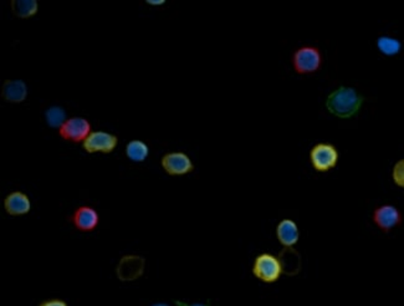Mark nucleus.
<instances>
[{
	"instance_id": "obj_18",
	"label": "nucleus",
	"mask_w": 404,
	"mask_h": 306,
	"mask_svg": "<svg viewBox=\"0 0 404 306\" xmlns=\"http://www.w3.org/2000/svg\"><path fill=\"white\" fill-rule=\"evenodd\" d=\"M392 179L397 187L404 189V158L394 163L392 168Z\"/></svg>"
},
{
	"instance_id": "obj_10",
	"label": "nucleus",
	"mask_w": 404,
	"mask_h": 306,
	"mask_svg": "<svg viewBox=\"0 0 404 306\" xmlns=\"http://www.w3.org/2000/svg\"><path fill=\"white\" fill-rule=\"evenodd\" d=\"M75 229L82 233H90L96 229L100 224V215L90 205H81L69 218Z\"/></svg>"
},
{
	"instance_id": "obj_22",
	"label": "nucleus",
	"mask_w": 404,
	"mask_h": 306,
	"mask_svg": "<svg viewBox=\"0 0 404 306\" xmlns=\"http://www.w3.org/2000/svg\"><path fill=\"white\" fill-rule=\"evenodd\" d=\"M151 306H169L168 304H164V302H157V304H153Z\"/></svg>"
},
{
	"instance_id": "obj_3",
	"label": "nucleus",
	"mask_w": 404,
	"mask_h": 306,
	"mask_svg": "<svg viewBox=\"0 0 404 306\" xmlns=\"http://www.w3.org/2000/svg\"><path fill=\"white\" fill-rule=\"evenodd\" d=\"M291 64L297 75H313L322 69L323 55L318 46L302 45L291 55Z\"/></svg>"
},
{
	"instance_id": "obj_19",
	"label": "nucleus",
	"mask_w": 404,
	"mask_h": 306,
	"mask_svg": "<svg viewBox=\"0 0 404 306\" xmlns=\"http://www.w3.org/2000/svg\"><path fill=\"white\" fill-rule=\"evenodd\" d=\"M39 306H69L66 301L63 300V299H48V300H44L39 304Z\"/></svg>"
},
{
	"instance_id": "obj_17",
	"label": "nucleus",
	"mask_w": 404,
	"mask_h": 306,
	"mask_svg": "<svg viewBox=\"0 0 404 306\" xmlns=\"http://www.w3.org/2000/svg\"><path fill=\"white\" fill-rule=\"evenodd\" d=\"M66 120V111L61 106H51L45 111V121L53 129H60Z\"/></svg>"
},
{
	"instance_id": "obj_5",
	"label": "nucleus",
	"mask_w": 404,
	"mask_h": 306,
	"mask_svg": "<svg viewBox=\"0 0 404 306\" xmlns=\"http://www.w3.org/2000/svg\"><path fill=\"white\" fill-rule=\"evenodd\" d=\"M372 222L383 233H389L394 228L402 226L403 215L393 204H382L373 210Z\"/></svg>"
},
{
	"instance_id": "obj_21",
	"label": "nucleus",
	"mask_w": 404,
	"mask_h": 306,
	"mask_svg": "<svg viewBox=\"0 0 404 306\" xmlns=\"http://www.w3.org/2000/svg\"><path fill=\"white\" fill-rule=\"evenodd\" d=\"M145 4L153 6H163V4H166V0H147Z\"/></svg>"
},
{
	"instance_id": "obj_11",
	"label": "nucleus",
	"mask_w": 404,
	"mask_h": 306,
	"mask_svg": "<svg viewBox=\"0 0 404 306\" xmlns=\"http://www.w3.org/2000/svg\"><path fill=\"white\" fill-rule=\"evenodd\" d=\"M145 270V259L138 255H126L119 260L116 274L122 281L138 279Z\"/></svg>"
},
{
	"instance_id": "obj_7",
	"label": "nucleus",
	"mask_w": 404,
	"mask_h": 306,
	"mask_svg": "<svg viewBox=\"0 0 404 306\" xmlns=\"http://www.w3.org/2000/svg\"><path fill=\"white\" fill-rule=\"evenodd\" d=\"M119 145V137L103 129L93 131L89 134L86 140L82 142V148L87 153H103L110 155Z\"/></svg>"
},
{
	"instance_id": "obj_9",
	"label": "nucleus",
	"mask_w": 404,
	"mask_h": 306,
	"mask_svg": "<svg viewBox=\"0 0 404 306\" xmlns=\"http://www.w3.org/2000/svg\"><path fill=\"white\" fill-rule=\"evenodd\" d=\"M276 238L284 247L282 252L297 253L294 247L300 241V229L294 219L285 218L276 226Z\"/></svg>"
},
{
	"instance_id": "obj_6",
	"label": "nucleus",
	"mask_w": 404,
	"mask_h": 306,
	"mask_svg": "<svg viewBox=\"0 0 404 306\" xmlns=\"http://www.w3.org/2000/svg\"><path fill=\"white\" fill-rule=\"evenodd\" d=\"M161 166L163 171L172 177L187 176L194 172L195 170L193 161L184 152H168L166 155H163Z\"/></svg>"
},
{
	"instance_id": "obj_16",
	"label": "nucleus",
	"mask_w": 404,
	"mask_h": 306,
	"mask_svg": "<svg viewBox=\"0 0 404 306\" xmlns=\"http://www.w3.org/2000/svg\"><path fill=\"white\" fill-rule=\"evenodd\" d=\"M376 45H377L378 51L388 58L397 56L400 54L403 49V43L399 39L389 37V35L379 37L376 42Z\"/></svg>"
},
{
	"instance_id": "obj_8",
	"label": "nucleus",
	"mask_w": 404,
	"mask_h": 306,
	"mask_svg": "<svg viewBox=\"0 0 404 306\" xmlns=\"http://www.w3.org/2000/svg\"><path fill=\"white\" fill-rule=\"evenodd\" d=\"M91 134V124L84 117H70L59 129L60 137L72 144L84 142Z\"/></svg>"
},
{
	"instance_id": "obj_2",
	"label": "nucleus",
	"mask_w": 404,
	"mask_h": 306,
	"mask_svg": "<svg viewBox=\"0 0 404 306\" xmlns=\"http://www.w3.org/2000/svg\"><path fill=\"white\" fill-rule=\"evenodd\" d=\"M252 273L264 284H275L280 280L281 275L286 274L285 263L271 253H261L254 259Z\"/></svg>"
},
{
	"instance_id": "obj_1",
	"label": "nucleus",
	"mask_w": 404,
	"mask_h": 306,
	"mask_svg": "<svg viewBox=\"0 0 404 306\" xmlns=\"http://www.w3.org/2000/svg\"><path fill=\"white\" fill-rule=\"evenodd\" d=\"M365 97L353 87H339L330 94L325 106L334 117L350 120L360 113Z\"/></svg>"
},
{
	"instance_id": "obj_14",
	"label": "nucleus",
	"mask_w": 404,
	"mask_h": 306,
	"mask_svg": "<svg viewBox=\"0 0 404 306\" xmlns=\"http://www.w3.org/2000/svg\"><path fill=\"white\" fill-rule=\"evenodd\" d=\"M11 6L13 15L19 19H30L38 14L37 0H11Z\"/></svg>"
},
{
	"instance_id": "obj_4",
	"label": "nucleus",
	"mask_w": 404,
	"mask_h": 306,
	"mask_svg": "<svg viewBox=\"0 0 404 306\" xmlns=\"http://www.w3.org/2000/svg\"><path fill=\"white\" fill-rule=\"evenodd\" d=\"M310 163L313 171L318 173H327L334 170L339 161V152L334 144L318 142L313 146L308 153Z\"/></svg>"
},
{
	"instance_id": "obj_20",
	"label": "nucleus",
	"mask_w": 404,
	"mask_h": 306,
	"mask_svg": "<svg viewBox=\"0 0 404 306\" xmlns=\"http://www.w3.org/2000/svg\"><path fill=\"white\" fill-rule=\"evenodd\" d=\"M174 304L177 306H210L209 304H202V302H195V304H188L184 301L176 300Z\"/></svg>"
},
{
	"instance_id": "obj_13",
	"label": "nucleus",
	"mask_w": 404,
	"mask_h": 306,
	"mask_svg": "<svg viewBox=\"0 0 404 306\" xmlns=\"http://www.w3.org/2000/svg\"><path fill=\"white\" fill-rule=\"evenodd\" d=\"M1 97L9 103H22L27 97V85L20 79L6 80L1 87Z\"/></svg>"
},
{
	"instance_id": "obj_12",
	"label": "nucleus",
	"mask_w": 404,
	"mask_h": 306,
	"mask_svg": "<svg viewBox=\"0 0 404 306\" xmlns=\"http://www.w3.org/2000/svg\"><path fill=\"white\" fill-rule=\"evenodd\" d=\"M4 210L11 217L27 215L32 210V202L27 193L15 191L8 194L4 199Z\"/></svg>"
},
{
	"instance_id": "obj_15",
	"label": "nucleus",
	"mask_w": 404,
	"mask_h": 306,
	"mask_svg": "<svg viewBox=\"0 0 404 306\" xmlns=\"http://www.w3.org/2000/svg\"><path fill=\"white\" fill-rule=\"evenodd\" d=\"M124 152L129 161L142 163L150 156V147L142 140H132L126 146Z\"/></svg>"
}]
</instances>
